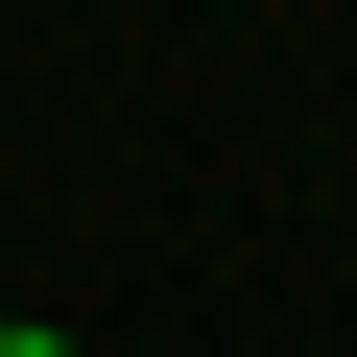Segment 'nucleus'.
<instances>
[{
    "label": "nucleus",
    "instance_id": "obj_1",
    "mask_svg": "<svg viewBox=\"0 0 357 357\" xmlns=\"http://www.w3.org/2000/svg\"><path fill=\"white\" fill-rule=\"evenodd\" d=\"M0 357H72V333H0Z\"/></svg>",
    "mask_w": 357,
    "mask_h": 357
}]
</instances>
